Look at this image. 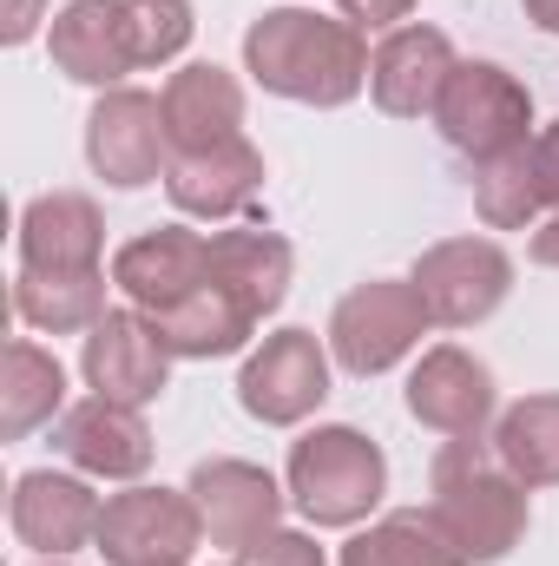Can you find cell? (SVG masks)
<instances>
[{"label": "cell", "mask_w": 559, "mask_h": 566, "mask_svg": "<svg viewBox=\"0 0 559 566\" xmlns=\"http://www.w3.org/2000/svg\"><path fill=\"white\" fill-rule=\"evenodd\" d=\"M369 33H356L342 13L316 7H264L244 27V73L289 106L336 113L369 86Z\"/></svg>", "instance_id": "6da1fadb"}, {"label": "cell", "mask_w": 559, "mask_h": 566, "mask_svg": "<svg viewBox=\"0 0 559 566\" xmlns=\"http://www.w3.org/2000/svg\"><path fill=\"white\" fill-rule=\"evenodd\" d=\"M527 494L534 488H520L500 468V454H487L481 441H447L428 474V521L467 566H494L527 541V521H534Z\"/></svg>", "instance_id": "7a4b0ae2"}, {"label": "cell", "mask_w": 559, "mask_h": 566, "mask_svg": "<svg viewBox=\"0 0 559 566\" xmlns=\"http://www.w3.org/2000/svg\"><path fill=\"white\" fill-rule=\"evenodd\" d=\"M283 488H289V507L309 527H362L389 494V454L362 428L323 422L303 441H289Z\"/></svg>", "instance_id": "3957f363"}, {"label": "cell", "mask_w": 559, "mask_h": 566, "mask_svg": "<svg viewBox=\"0 0 559 566\" xmlns=\"http://www.w3.org/2000/svg\"><path fill=\"white\" fill-rule=\"evenodd\" d=\"M434 329L428 303L409 277H369L356 283L336 310H329V356L349 369V376H389L395 363H409L421 349V336Z\"/></svg>", "instance_id": "277c9868"}, {"label": "cell", "mask_w": 559, "mask_h": 566, "mask_svg": "<svg viewBox=\"0 0 559 566\" xmlns=\"http://www.w3.org/2000/svg\"><path fill=\"white\" fill-rule=\"evenodd\" d=\"M534 126V93L500 66V60H461L454 80L441 86L434 133L454 145L467 165H487L500 151H520Z\"/></svg>", "instance_id": "5b68a950"}, {"label": "cell", "mask_w": 559, "mask_h": 566, "mask_svg": "<svg viewBox=\"0 0 559 566\" xmlns=\"http://www.w3.org/2000/svg\"><path fill=\"white\" fill-rule=\"evenodd\" d=\"M93 547L106 554V566H191V554L204 547V514L191 488L133 481L126 494H106Z\"/></svg>", "instance_id": "8992f818"}, {"label": "cell", "mask_w": 559, "mask_h": 566, "mask_svg": "<svg viewBox=\"0 0 559 566\" xmlns=\"http://www.w3.org/2000/svg\"><path fill=\"white\" fill-rule=\"evenodd\" d=\"M329 343L316 329H271L244 369H238V402L264 428H296L329 402Z\"/></svg>", "instance_id": "52a82bcc"}, {"label": "cell", "mask_w": 559, "mask_h": 566, "mask_svg": "<svg viewBox=\"0 0 559 566\" xmlns=\"http://www.w3.org/2000/svg\"><path fill=\"white\" fill-rule=\"evenodd\" d=\"M409 283L421 290L434 329H474L514 296V258L494 238H441L415 258Z\"/></svg>", "instance_id": "ba28073f"}, {"label": "cell", "mask_w": 559, "mask_h": 566, "mask_svg": "<svg viewBox=\"0 0 559 566\" xmlns=\"http://www.w3.org/2000/svg\"><path fill=\"white\" fill-rule=\"evenodd\" d=\"M99 514H106V501L93 494V474H80V468H27L7 494L13 541L40 560H73L80 547H93Z\"/></svg>", "instance_id": "9c48e42d"}, {"label": "cell", "mask_w": 559, "mask_h": 566, "mask_svg": "<svg viewBox=\"0 0 559 566\" xmlns=\"http://www.w3.org/2000/svg\"><path fill=\"white\" fill-rule=\"evenodd\" d=\"M86 165L113 185V191H139L158 185L171 165V139H165V106L145 86H113L93 99L86 113Z\"/></svg>", "instance_id": "30bf717a"}, {"label": "cell", "mask_w": 559, "mask_h": 566, "mask_svg": "<svg viewBox=\"0 0 559 566\" xmlns=\"http://www.w3.org/2000/svg\"><path fill=\"white\" fill-rule=\"evenodd\" d=\"M191 501L204 514V541L224 547V554H244L251 541H264L271 527H283L289 488H283L271 468H257V461L211 454V461L191 468Z\"/></svg>", "instance_id": "8fae6325"}, {"label": "cell", "mask_w": 559, "mask_h": 566, "mask_svg": "<svg viewBox=\"0 0 559 566\" xmlns=\"http://www.w3.org/2000/svg\"><path fill=\"white\" fill-rule=\"evenodd\" d=\"M171 349H165V336H158V323L145 316V310H106L93 329H86V349H80V376H86V389L93 396H113V402H158L165 396V382H171Z\"/></svg>", "instance_id": "7c38bea8"}, {"label": "cell", "mask_w": 559, "mask_h": 566, "mask_svg": "<svg viewBox=\"0 0 559 566\" xmlns=\"http://www.w3.org/2000/svg\"><path fill=\"white\" fill-rule=\"evenodd\" d=\"M494 409H500V389L474 349H461V343L421 349V363L409 369V416L421 428H434L447 441H481L487 422H500Z\"/></svg>", "instance_id": "4fadbf2b"}, {"label": "cell", "mask_w": 559, "mask_h": 566, "mask_svg": "<svg viewBox=\"0 0 559 566\" xmlns=\"http://www.w3.org/2000/svg\"><path fill=\"white\" fill-rule=\"evenodd\" d=\"M204 283H211V238L191 224H151L113 251V290H126V303L145 316H165Z\"/></svg>", "instance_id": "5bb4252c"}, {"label": "cell", "mask_w": 559, "mask_h": 566, "mask_svg": "<svg viewBox=\"0 0 559 566\" xmlns=\"http://www.w3.org/2000/svg\"><path fill=\"white\" fill-rule=\"evenodd\" d=\"M454 66H461L454 40L441 27L409 20V27H395V33L376 40V53H369V99L389 119H434L441 86L454 80Z\"/></svg>", "instance_id": "9a60e30c"}, {"label": "cell", "mask_w": 559, "mask_h": 566, "mask_svg": "<svg viewBox=\"0 0 559 566\" xmlns=\"http://www.w3.org/2000/svg\"><path fill=\"white\" fill-rule=\"evenodd\" d=\"M53 448L93 474V481H139L151 468V428H145V409L133 402H113V396H86L73 402L60 422H53Z\"/></svg>", "instance_id": "2e32d148"}, {"label": "cell", "mask_w": 559, "mask_h": 566, "mask_svg": "<svg viewBox=\"0 0 559 566\" xmlns=\"http://www.w3.org/2000/svg\"><path fill=\"white\" fill-rule=\"evenodd\" d=\"M165 191L184 218H204V224H231L238 211L257 205L264 191V151L251 139L211 145V151H171L165 165Z\"/></svg>", "instance_id": "e0dca14e"}, {"label": "cell", "mask_w": 559, "mask_h": 566, "mask_svg": "<svg viewBox=\"0 0 559 566\" xmlns=\"http://www.w3.org/2000/svg\"><path fill=\"white\" fill-rule=\"evenodd\" d=\"M46 53L80 86H99V93L126 86V73H139L133 33H126V0H73V7H60L53 27H46Z\"/></svg>", "instance_id": "ac0fdd59"}, {"label": "cell", "mask_w": 559, "mask_h": 566, "mask_svg": "<svg viewBox=\"0 0 559 566\" xmlns=\"http://www.w3.org/2000/svg\"><path fill=\"white\" fill-rule=\"evenodd\" d=\"M165 106V139L171 151H211V145L244 139V80L211 66V60H191L165 80L158 93Z\"/></svg>", "instance_id": "d6986e66"}, {"label": "cell", "mask_w": 559, "mask_h": 566, "mask_svg": "<svg viewBox=\"0 0 559 566\" xmlns=\"http://www.w3.org/2000/svg\"><path fill=\"white\" fill-rule=\"evenodd\" d=\"M106 218L86 191H40L20 211V271H99Z\"/></svg>", "instance_id": "ffe728a7"}, {"label": "cell", "mask_w": 559, "mask_h": 566, "mask_svg": "<svg viewBox=\"0 0 559 566\" xmlns=\"http://www.w3.org/2000/svg\"><path fill=\"white\" fill-rule=\"evenodd\" d=\"M289 277H296V251H289V238L264 231V224L211 231V283H218V290H231L257 323L283 310Z\"/></svg>", "instance_id": "44dd1931"}, {"label": "cell", "mask_w": 559, "mask_h": 566, "mask_svg": "<svg viewBox=\"0 0 559 566\" xmlns=\"http://www.w3.org/2000/svg\"><path fill=\"white\" fill-rule=\"evenodd\" d=\"M66 363L53 349H40L33 336H13L0 356V434L27 441L40 428H53L66 416Z\"/></svg>", "instance_id": "7402d4cb"}, {"label": "cell", "mask_w": 559, "mask_h": 566, "mask_svg": "<svg viewBox=\"0 0 559 566\" xmlns=\"http://www.w3.org/2000/svg\"><path fill=\"white\" fill-rule=\"evenodd\" d=\"M151 323H158V336H165V349H171L178 363L238 356V349L251 343V329H257V316H251L231 290H218V283L191 290L184 303H171V310H165V316H151Z\"/></svg>", "instance_id": "603a6c76"}, {"label": "cell", "mask_w": 559, "mask_h": 566, "mask_svg": "<svg viewBox=\"0 0 559 566\" xmlns=\"http://www.w3.org/2000/svg\"><path fill=\"white\" fill-rule=\"evenodd\" d=\"M106 271H20L13 316L40 336H86L106 316Z\"/></svg>", "instance_id": "cb8c5ba5"}, {"label": "cell", "mask_w": 559, "mask_h": 566, "mask_svg": "<svg viewBox=\"0 0 559 566\" xmlns=\"http://www.w3.org/2000/svg\"><path fill=\"white\" fill-rule=\"evenodd\" d=\"M494 454L520 488H559V396H520L500 409Z\"/></svg>", "instance_id": "d4e9b609"}, {"label": "cell", "mask_w": 559, "mask_h": 566, "mask_svg": "<svg viewBox=\"0 0 559 566\" xmlns=\"http://www.w3.org/2000/svg\"><path fill=\"white\" fill-rule=\"evenodd\" d=\"M336 566H467V560L447 547V534L428 521V507H402V514H382V521L356 527Z\"/></svg>", "instance_id": "484cf974"}, {"label": "cell", "mask_w": 559, "mask_h": 566, "mask_svg": "<svg viewBox=\"0 0 559 566\" xmlns=\"http://www.w3.org/2000/svg\"><path fill=\"white\" fill-rule=\"evenodd\" d=\"M474 211L487 231H534L540 224V185H534V151H500L487 165H474Z\"/></svg>", "instance_id": "4316f807"}, {"label": "cell", "mask_w": 559, "mask_h": 566, "mask_svg": "<svg viewBox=\"0 0 559 566\" xmlns=\"http://www.w3.org/2000/svg\"><path fill=\"white\" fill-rule=\"evenodd\" d=\"M126 33H133V60L145 66H171L191 33H198V13L191 0H126Z\"/></svg>", "instance_id": "83f0119b"}, {"label": "cell", "mask_w": 559, "mask_h": 566, "mask_svg": "<svg viewBox=\"0 0 559 566\" xmlns=\"http://www.w3.org/2000/svg\"><path fill=\"white\" fill-rule=\"evenodd\" d=\"M238 560L244 566H329L323 547H316V534H303V527H271V534L251 541Z\"/></svg>", "instance_id": "f1b7e54d"}, {"label": "cell", "mask_w": 559, "mask_h": 566, "mask_svg": "<svg viewBox=\"0 0 559 566\" xmlns=\"http://www.w3.org/2000/svg\"><path fill=\"white\" fill-rule=\"evenodd\" d=\"M336 13H342L356 33H395V27H409L415 0H336Z\"/></svg>", "instance_id": "f546056e"}, {"label": "cell", "mask_w": 559, "mask_h": 566, "mask_svg": "<svg viewBox=\"0 0 559 566\" xmlns=\"http://www.w3.org/2000/svg\"><path fill=\"white\" fill-rule=\"evenodd\" d=\"M527 151H534V185H540V205H553V211H559V119H553V126H540V133L527 139Z\"/></svg>", "instance_id": "4dcf8cb0"}, {"label": "cell", "mask_w": 559, "mask_h": 566, "mask_svg": "<svg viewBox=\"0 0 559 566\" xmlns=\"http://www.w3.org/2000/svg\"><path fill=\"white\" fill-rule=\"evenodd\" d=\"M40 20H46V0H7V27H0V40H7V46H27V40L40 33Z\"/></svg>", "instance_id": "1f68e13d"}, {"label": "cell", "mask_w": 559, "mask_h": 566, "mask_svg": "<svg viewBox=\"0 0 559 566\" xmlns=\"http://www.w3.org/2000/svg\"><path fill=\"white\" fill-rule=\"evenodd\" d=\"M527 258H534L540 271H559V211L534 224V244H527Z\"/></svg>", "instance_id": "d6a6232c"}, {"label": "cell", "mask_w": 559, "mask_h": 566, "mask_svg": "<svg viewBox=\"0 0 559 566\" xmlns=\"http://www.w3.org/2000/svg\"><path fill=\"white\" fill-rule=\"evenodd\" d=\"M520 7H527V20H534L540 33H553L559 40V0H520Z\"/></svg>", "instance_id": "836d02e7"}, {"label": "cell", "mask_w": 559, "mask_h": 566, "mask_svg": "<svg viewBox=\"0 0 559 566\" xmlns=\"http://www.w3.org/2000/svg\"><path fill=\"white\" fill-rule=\"evenodd\" d=\"M40 566H73V560H40Z\"/></svg>", "instance_id": "e575fe53"}, {"label": "cell", "mask_w": 559, "mask_h": 566, "mask_svg": "<svg viewBox=\"0 0 559 566\" xmlns=\"http://www.w3.org/2000/svg\"><path fill=\"white\" fill-rule=\"evenodd\" d=\"M231 566H244V560H231Z\"/></svg>", "instance_id": "d590c367"}]
</instances>
